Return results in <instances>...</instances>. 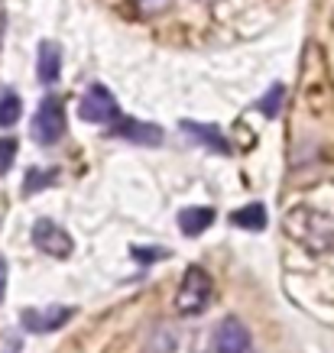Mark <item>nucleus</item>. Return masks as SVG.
<instances>
[{
	"label": "nucleus",
	"instance_id": "nucleus-1",
	"mask_svg": "<svg viewBox=\"0 0 334 353\" xmlns=\"http://www.w3.org/2000/svg\"><path fill=\"white\" fill-rule=\"evenodd\" d=\"M286 230H289L302 246H308L312 253H328L334 250V221L322 211L312 208H295L286 217Z\"/></svg>",
	"mask_w": 334,
	"mask_h": 353
},
{
	"label": "nucleus",
	"instance_id": "nucleus-2",
	"mask_svg": "<svg viewBox=\"0 0 334 353\" xmlns=\"http://www.w3.org/2000/svg\"><path fill=\"white\" fill-rule=\"evenodd\" d=\"M215 299V282L202 266H188L185 269L182 282H179V292H175V308L185 318H195L211 305Z\"/></svg>",
	"mask_w": 334,
	"mask_h": 353
},
{
	"label": "nucleus",
	"instance_id": "nucleus-3",
	"mask_svg": "<svg viewBox=\"0 0 334 353\" xmlns=\"http://www.w3.org/2000/svg\"><path fill=\"white\" fill-rule=\"evenodd\" d=\"M32 137L39 146H55L65 137V110L59 97H43L32 117Z\"/></svg>",
	"mask_w": 334,
	"mask_h": 353
},
{
	"label": "nucleus",
	"instance_id": "nucleus-4",
	"mask_svg": "<svg viewBox=\"0 0 334 353\" xmlns=\"http://www.w3.org/2000/svg\"><path fill=\"white\" fill-rule=\"evenodd\" d=\"M78 114H81V120H88V123H108V120H114L120 114L117 97L110 94L104 85H91L85 94H81Z\"/></svg>",
	"mask_w": 334,
	"mask_h": 353
},
{
	"label": "nucleus",
	"instance_id": "nucleus-5",
	"mask_svg": "<svg viewBox=\"0 0 334 353\" xmlns=\"http://www.w3.org/2000/svg\"><path fill=\"white\" fill-rule=\"evenodd\" d=\"M32 243H36V250H43L46 256H55V259L72 256V236H68V230H62L49 217L32 224Z\"/></svg>",
	"mask_w": 334,
	"mask_h": 353
},
{
	"label": "nucleus",
	"instance_id": "nucleus-6",
	"mask_svg": "<svg viewBox=\"0 0 334 353\" xmlns=\"http://www.w3.org/2000/svg\"><path fill=\"white\" fill-rule=\"evenodd\" d=\"M217 353H253V337L240 318H224L215 331Z\"/></svg>",
	"mask_w": 334,
	"mask_h": 353
},
{
	"label": "nucleus",
	"instance_id": "nucleus-7",
	"mask_svg": "<svg viewBox=\"0 0 334 353\" xmlns=\"http://www.w3.org/2000/svg\"><path fill=\"white\" fill-rule=\"evenodd\" d=\"M72 314H75V308H68V305H62V308L59 305H52V308H26L20 314V321L32 334H49V331H59Z\"/></svg>",
	"mask_w": 334,
	"mask_h": 353
},
{
	"label": "nucleus",
	"instance_id": "nucleus-8",
	"mask_svg": "<svg viewBox=\"0 0 334 353\" xmlns=\"http://www.w3.org/2000/svg\"><path fill=\"white\" fill-rule=\"evenodd\" d=\"M108 137L127 139V143H137V146H159L162 143V130L156 123H143V120H130L120 117L114 127H110Z\"/></svg>",
	"mask_w": 334,
	"mask_h": 353
},
{
	"label": "nucleus",
	"instance_id": "nucleus-9",
	"mask_svg": "<svg viewBox=\"0 0 334 353\" xmlns=\"http://www.w3.org/2000/svg\"><path fill=\"white\" fill-rule=\"evenodd\" d=\"M182 130L195 139V143H202V146H208V150L221 152V156H227V152H230V143L224 139V133H221L217 127H211V123H195V120H182Z\"/></svg>",
	"mask_w": 334,
	"mask_h": 353
},
{
	"label": "nucleus",
	"instance_id": "nucleus-10",
	"mask_svg": "<svg viewBox=\"0 0 334 353\" xmlns=\"http://www.w3.org/2000/svg\"><path fill=\"white\" fill-rule=\"evenodd\" d=\"M36 75L43 85H55L62 75V49L55 43H39V59H36Z\"/></svg>",
	"mask_w": 334,
	"mask_h": 353
},
{
	"label": "nucleus",
	"instance_id": "nucleus-11",
	"mask_svg": "<svg viewBox=\"0 0 334 353\" xmlns=\"http://www.w3.org/2000/svg\"><path fill=\"white\" fill-rule=\"evenodd\" d=\"M211 224H215V211L211 208H185L179 214V230L188 236H202Z\"/></svg>",
	"mask_w": 334,
	"mask_h": 353
},
{
	"label": "nucleus",
	"instance_id": "nucleus-12",
	"mask_svg": "<svg viewBox=\"0 0 334 353\" xmlns=\"http://www.w3.org/2000/svg\"><path fill=\"white\" fill-rule=\"evenodd\" d=\"M230 224L240 227V230H253V234H257V230L266 227V208L257 201L247 204V208H237V211L230 214Z\"/></svg>",
	"mask_w": 334,
	"mask_h": 353
},
{
	"label": "nucleus",
	"instance_id": "nucleus-13",
	"mask_svg": "<svg viewBox=\"0 0 334 353\" xmlns=\"http://www.w3.org/2000/svg\"><path fill=\"white\" fill-rule=\"evenodd\" d=\"M146 343H150V347H146L150 353H173L175 347H179V331H175L173 324H156Z\"/></svg>",
	"mask_w": 334,
	"mask_h": 353
},
{
	"label": "nucleus",
	"instance_id": "nucleus-14",
	"mask_svg": "<svg viewBox=\"0 0 334 353\" xmlns=\"http://www.w3.org/2000/svg\"><path fill=\"white\" fill-rule=\"evenodd\" d=\"M23 114V101L17 91H0V127H13Z\"/></svg>",
	"mask_w": 334,
	"mask_h": 353
},
{
	"label": "nucleus",
	"instance_id": "nucleus-15",
	"mask_svg": "<svg viewBox=\"0 0 334 353\" xmlns=\"http://www.w3.org/2000/svg\"><path fill=\"white\" fill-rule=\"evenodd\" d=\"M282 101H286V88L282 85H273L266 94H263V101H259V114L263 117H276L282 108Z\"/></svg>",
	"mask_w": 334,
	"mask_h": 353
},
{
	"label": "nucleus",
	"instance_id": "nucleus-16",
	"mask_svg": "<svg viewBox=\"0 0 334 353\" xmlns=\"http://www.w3.org/2000/svg\"><path fill=\"white\" fill-rule=\"evenodd\" d=\"M17 159V139L13 137H0V175H7Z\"/></svg>",
	"mask_w": 334,
	"mask_h": 353
},
{
	"label": "nucleus",
	"instance_id": "nucleus-17",
	"mask_svg": "<svg viewBox=\"0 0 334 353\" xmlns=\"http://www.w3.org/2000/svg\"><path fill=\"white\" fill-rule=\"evenodd\" d=\"M52 179H55V172H52V169H49V172H36V169H32L30 175H26V194L43 192V188H46L49 182H52Z\"/></svg>",
	"mask_w": 334,
	"mask_h": 353
},
{
	"label": "nucleus",
	"instance_id": "nucleus-18",
	"mask_svg": "<svg viewBox=\"0 0 334 353\" xmlns=\"http://www.w3.org/2000/svg\"><path fill=\"white\" fill-rule=\"evenodd\" d=\"M173 0H137V7H140L143 13H159V10H166Z\"/></svg>",
	"mask_w": 334,
	"mask_h": 353
},
{
	"label": "nucleus",
	"instance_id": "nucleus-19",
	"mask_svg": "<svg viewBox=\"0 0 334 353\" xmlns=\"http://www.w3.org/2000/svg\"><path fill=\"white\" fill-rule=\"evenodd\" d=\"M133 256H140V259H156V256H169L166 250H133Z\"/></svg>",
	"mask_w": 334,
	"mask_h": 353
},
{
	"label": "nucleus",
	"instance_id": "nucleus-20",
	"mask_svg": "<svg viewBox=\"0 0 334 353\" xmlns=\"http://www.w3.org/2000/svg\"><path fill=\"white\" fill-rule=\"evenodd\" d=\"M3 292H7V263L0 259V301H3Z\"/></svg>",
	"mask_w": 334,
	"mask_h": 353
},
{
	"label": "nucleus",
	"instance_id": "nucleus-21",
	"mask_svg": "<svg viewBox=\"0 0 334 353\" xmlns=\"http://www.w3.org/2000/svg\"><path fill=\"white\" fill-rule=\"evenodd\" d=\"M7 353H20V341H10V347H7Z\"/></svg>",
	"mask_w": 334,
	"mask_h": 353
}]
</instances>
